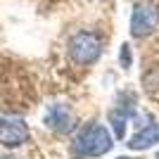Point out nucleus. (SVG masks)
Returning a JSON list of instances; mask_svg holds the SVG:
<instances>
[{
    "mask_svg": "<svg viewBox=\"0 0 159 159\" xmlns=\"http://www.w3.org/2000/svg\"><path fill=\"white\" fill-rule=\"evenodd\" d=\"M112 133L107 131L105 126L93 124V126L81 128V133L76 135V140L71 143V154L79 159L86 157H102L112 150Z\"/></svg>",
    "mask_w": 159,
    "mask_h": 159,
    "instance_id": "obj_1",
    "label": "nucleus"
},
{
    "mask_svg": "<svg viewBox=\"0 0 159 159\" xmlns=\"http://www.w3.org/2000/svg\"><path fill=\"white\" fill-rule=\"evenodd\" d=\"M126 112H119V109H114V112H109V124L114 126V135L116 138H124L126 135Z\"/></svg>",
    "mask_w": 159,
    "mask_h": 159,
    "instance_id": "obj_7",
    "label": "nucleus"
},
{
    "mask_svg": "<svg viewBox=\"0 0 159 159\" xmlns=\"http://www.w3.org/2000/svg\"><path fill=\"white\" fill-rule=\"evenodd\" d=\"M119 62H121V66H124V69H128V66H131V62H133V55H131V45H128V43H124V45H121Z\"/></svg>",
    "mask_w": 159,
    "mask_h": 159,
    "instance_id": "obj_8",
    "label": "nucleus"
},
{
    "mask_svg": "<svg viewBox=\"0 0 159 159\" xmlns=\"http://www.w3.org/2000/svg\"><path fill=\"white\" fill-rule=\"evenodd\" d=\"M116 159H131V157H116Z\"/></svg>",
    "mask_w": 159,
    "mask_h": 159,
    "instance_id": "obj_9",
    "label": "nucleus"
},
{
    "mask_svg": "<svg viewBox=\"0 0 159 159\" xmlns=\"http://www.w3.org/2000/svg\"><path fill=\"white\" fill-rule=\"evenodd\" d=\"M154 143H159V124H147L145 128H140L128 140V147L131 150H145V147H152Z\"/></svg>",
    "mask_w": 159,
    "mask_h": 159,
    "instance_id": "obj_6",
    "label": "nucleus"
},
{
    "mask_svg": "<svg viewBox=\"0 0 159 159\" xmlns=\"http://www.w3.org/2000/svg\"><path fill=\"white\" fill-rule=\"evenodd\" d=\"M0 159H12V157H0Z\"/></svg>",
    "mask_w": 159,
    "mask_h": 159,
    "instance_id": "obj_10",
    "label": "nucleus"
},
{
    "mask_svg": "<svg viewBox=\"0 0 159 159\" xmlns=\"http://www.w3.org/2000/svg\"><path fill=\"white\" fill-rule=\"evenodd\" d=\"M45 126L52 128L57 133H69L76 126L74 112L69 109V105H50L45 112Z\"/></svg>",
    "mask_w": 159,
    "mask_h": 159,
    "instance_id": "obj_5",
    "label": "nucleus"
},
{
    "mask_svg": "<svg viewBox=\"0 0 159 159\" xmlns=\"http://www.w3.org/2000/svg\"><path fill=\"white\" fill-rule=\"evenodd\" d=\"M159 29V7L154 2H138L131 14V36L147 38Z\"/></svg>",
    "mask_w": 159,
    "mask_h": 159,
    "instance_id": "obj_3",
    "label": "nucleus"
},
{
    "mask_svg": "<svg viewBox=\"0 0 159 159\" xmlns=\"http://www.w3.org/2000/svg\"><path fill=\"white\" fill-rule=\"evenodd\" d=\"M69 55L79 64H95L102 55V40L93 31H79L69 38Z\"/></svg>",
    "mask_w": 159,
    "mask_h": 159,
    "instance_id": "obj_2",
    "label": "nucleus"
},
{
    "mask_svg": "<svg viewBox=\"0 0 159 159\" xmlns=\"http://www.w3.org/2000/svg\"><path fill=\"white\" fill-rule=\"evenodd\" d=\"M157 159H159V154H157Z\"/></svg>",
    "mask_w": 159,
    "mask_h": 159,
    "instance_id": "obj_11",
    "label": "nucleus"
},
{
    "mask_svg": "<svg viewBox=\"0 0 159 159\" xmlns=\"http://www.w3.org/2000/svg\"><path fill=\"white\" fill-rule=\"evenodd\" d=\"M29 140V126L21 116L0 114V145L19 147Z\"/></svg>",
    "mask_w": 159,
    "mask_h": 159,
    "instance_id": "obj_4",
    "label": "nucleus"
}]
</instances>
